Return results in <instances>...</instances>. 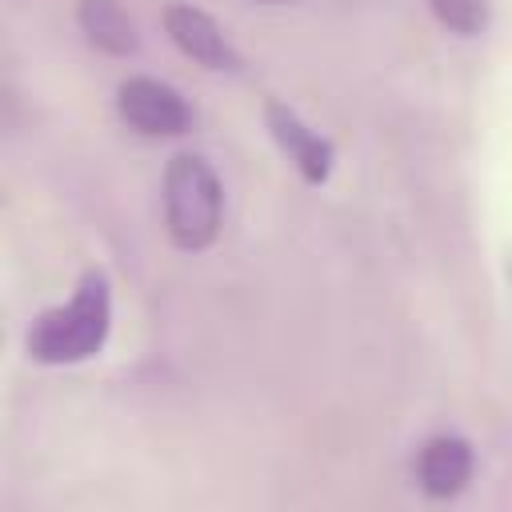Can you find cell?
Segmentation results:
<instances>
[{
	"instance_id": "1",
	"label": "cell",
	"mask_w": 512,
	"mask_h": 512,
	"mask_svg": "<svg viewBox=\"0 0 512 512\" xmlns=\"http://www.w3.org/2000/svg\"><path fill=\"white\" fill-rule=\"evenodd\" d=\"M112 332V284L104 268H88L72 296L56 308H44L24 336V352L36 364L64 368L96 356Z\"/></svg>"
},
{
	"instance_id": "2",
	"label": "cell",
	"mask_w": 512,
	"mask_h": 512,
	"mask_svg": "<svg viewBox=\"0 0 512 512\" xmlns=\"http://www.w3.org/2000/svg\"><path fill=\"white\" fill-rule=\"evenodd\" d=\"M224 224V188L216 168L196 152H176L164 168V228L180 252H204Z\"/></svg>"
},
{
	"instance_id": "3",
	"label": "cell",
	"mask_w": 512,
	"mask_h": 512,
	"mask_svg": "<svg viewBox=\"0 0 512 512\" xmlns=\"http://www.w3.org/2000/svg\"><path fill=\"white\" fill-rule=\"evenodd\" d=\"M116 112H120V120H124L132 132H140V136H148V140L180 136V132L192 128V108H188V100H184L172 84H164V80H156V76H128V80L116 88Z\"/></svg>"
},
{
	"instance_id": "4",
	"label": "cell",
	"mask_w": 512,
	"mask_h": 512,
	"mask_svg": "<svg viewBox=\"0 0 512 512\" xmlns=\"http://www.w3.org/2000/svg\"><path fill=\"white\" fill-rule=\"evenodd\" d=\"M264 124H268V136L276 140V148L288 156V164L308 184H328L332 164H336V148H332L328 136H320L316 128H308L300 120V112L288 108L284 100H268L264 104Z\"/></svg>"
},
{
	"instance_id": "5",
	"label": "cell",
	"mask_w": 512,
	"mask_h": 512,
	"mask_svg": "<svg viewBox=\"0 0 512 512\" xmlns=\"http://www.w3.org/2000/svg\"><path fill=\"white\" fill-rule=\"evenodd\" d=\"M164 32H168V40L188 60H196L208 72H236L240 68V52L232 48V40L224 36V28L204 8H192V4L164 8Z\"/></svg>"
},
{
	"instance_id": "6",
	"label": "cell",
	"mask_w": 512,
	"mask_h": 512,
	"mask_svg": "<svg viewBox=\"0 0 512 512\" xmlns=\"http://www.w3.org/2000/svg\"><path fill=\"white\" fill-rule=\"evenodd\" d=\"M476 472V452L464 436L456 432H440V436H428L416 452V484L424 496L432 500H452L468 488Z\"/></svg>"
},
{
	"instance_id": "7",
	"label": "cell",
	"mask_w": 512,
	"mask_h": 512,
	"mask_svg": "<svg viewBox=\"0 0 512 512\" xmlns=\"http://www.w3.org/2000/svg\"><path fill=\"white\" fill-rule=\"evenodd\" d=\"M76 24H80L84 40L92 48H100L104 56H136V48H140L136 20L128 16V8L120 0H80Z\"/></svg>"
},
{
	"instance_id": "8",
	"label": "cell",
	"mask_w": 512,
	"mask_h": 512,
	"mask_svg": "<svg viewBox=\"0 0 512 512\" xmlns=\"http://www.w3.org/2000/svg\"><path fill=\"white\" fill-rule=\"evenodd\" d=\"M428 8L456 36H480L492 24V0H428Z\"/></svg>"
},
{
	"instance_id": "9",
	"label": "cell",
	"mask_w": 512,
	"mask_h": 512,
	"mask_svg": "<svg viewBox=\"0 0 512 512\" xmlns=\"http://www.w3.org/2000/svg\"><path fill=\"white\" fill-rule=\"evenodd\" d=\"M256 4H288V0H256Z\"/></svg>"
}]
</instances>
